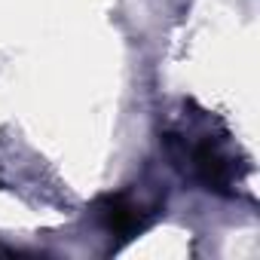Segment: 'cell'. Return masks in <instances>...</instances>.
Segmentation results:
<instances>
[{
  "mask_svg": "<svg viewBox=\"0 0 260 260\" xmlns=\"http://www.w3.org/2000/svg\"><path fill=\"white\" fill-rule=\"evenodd\" d=\"M169 147H172V156L178 159V166L184 172H190L199 184H205L208 190H217V193H233V187L242 181L239 178V162L233 159L230 147L223 138H214L208 128H205V119L199 122H187L184 128L172 132L169 138Z\"/></svg>",
  "mask_w": 260,
  "mask_h": 260,
  "instance_id": "6da1fadb",
  "label": "cell"
},
{
  "mask_svg": "<svg viewBox=\"0 0 260 260\" xmlns=\"http://www.w3.org/2000/svg\"><path fill=\"white\" fill-rule=\"evenodd\" d=\"M98 214L110 233H122V236L135 233L147 223V211L141 208V202H132L128 196H110Z\"/></svg>",
  "mask_w": 260,
  "mask_h": 260,
  "instance_id": "7a4b0ae2",
  "label": "cell"
}]
</instances>
